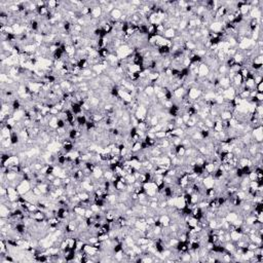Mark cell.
I'll return each instance as SVG.
<instances>
[{"label": "cell", "mask_w": 263, "mask_h": 263, "mask_svg": "<svg viewBox=\"0 0 263 263\" xmlns=\"http://www.w3.org/2000/svg\"><path fill=\"white\" fill-rule=\"evenodd\" d=\"M255 89L257 91V92H263V81L258 83V85H256V88Z\"/></svg>", "instance_id": "5"}, {"label": "cell", "mask_w": 263, "mask_h": 263, "mask_svg": "<svg viewBox=\"0 0 263 263\" xmlns=\"http://www.w3.org/2000/svg\"><path fill=\"white\" fill-rule=\"evenodd\" d=\"M121 16H122V10L119 9V8H117V7H115L114 9L110 13V18L116 20V21H119Z\"/></svg>", "instance_id": "4"}, {"label": "cell", "mask_w": 263, "mask_h": 263, "mask_svg": "<svg viewBox=\"0 0 263 263\" xmlns=\"http://www.w3.org/2000/svg\"><path fill=\"white\" fill-rule=\"evenodd\" d=\"M210 73V68L208 67V65H206L205 63L201 62L198 66V73L197 76L198 77H207Z\"/></svg>", "instance_id": "1"}, {"label": "cell", "mask_w": 263, "mask_h": 263, "mask_svg": "<svg viewBox=\"0 0 263 263\" xmlns=\"http://www.w3.org/2000/svg\"><path fill=\"white\" fill-rule=\"evenodd\" d=\"M160 221L161 222V225H163V227H167L170 225V223H171V218H170V216L167 215V214H163V215H160Z\"/></svg>", "instance_id": "3"}, {"label": "cell", "mask_w": 263, "mask_h": 263, "mask_svg": "<svg viewBox=\"0 0 263 263\" xmlns=\"http://www.w3.org/2000/svg\"><path fill=\"white\" fill-rule=\"evenodd\" d=\"M176 35H177V33H176V31L174 30V29L169 28V29H166V30H164L163 36L167 40H171V39L174 38Z\"/></svg>", "instance_id": "2"}, {"label": "cell", "mask_w": 263, "mask_h": 263, "mask_svg": "<svg viewBox=\"0 0 263 263\" xmlns=\"http://www.w3.org/2000/svg\"><path fill=\"white\" fill-rule=\"evenodd\" d=\"M256 99L258 100V102H261L262 103V101H263V94L262 92H257V95H256Z\"/></svg>", "instance_id": "6"}]
</instances>
